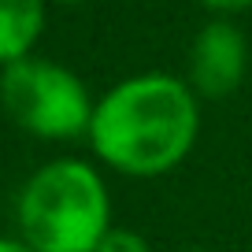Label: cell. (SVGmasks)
<instances>
[{
	"label": "cell",
	"instance_id": "1",
	"mask_svg": "<svg viewBox=\"0 0 252 252\" xmlns=\"http://www.w3.org/2000/svg\"><path fill=\"white\" fill-rule=\"evenodd\" d=\"M200 104L178 74H130L96 96L86 134L89 152L123 178L171 174L200 137Z\"/></svg>",
	"mask_w": 252,
	"mask_h": 252
},
{
	"label": "cell",
	"instance_id": "2",
	"mask_svg": "<svg viewBox=\"0 0 252 252\" xmlns=\"http://www.w3.org/2000/svg\"><path fill=\"white\" fill-rule=\"evenodd\" d=\"M111 226L108 182L78 156L41 163L15 197V230L37 252H96Z\"/></svg>",
	"mask_w": 252,
	"mask_h": 252
},
{
	"label": "cell",
	"instance_id": "3",
	"mask_svg": "<svg viewBox=\"0 0 252 252\" xmlns=\"http://www.w3.org/2000/svg\"><path fill=\"white\" fill-rule=\"evenodd\" d=\"M96 96L86 78L48 56H19L0 67V108L37 141H78L89 134Z\"/></svg>",
	"mask_w": 252,
	"mask_h": 252
},
{
	"label": "cell",
	"instance_id": "4",
	"mask_svg": "<svg viewBox=\"0 0 252 252\" xmlns=\"http://www.w3.org/2000/svg\"><path fill=\"white\" fill-rule=\"evenodd\" d=\"M249 74V41L230 15H215L204 23L189 45L186 82L200 100H226L241 89Z\"/></svg>",
	"mask_w": 252,
	"mask_h": 252
},
{
	"label": "cell",
	"instance_id": "5",
	"mask_svg": "<svg viewBox=\"0 0 252 252\" xmlns=\"http://www.w3.org/2000/svg\"><path fill=\"white\" fill-rule=\"evenodd\" d=\"M45 0H0V67L37 52L45 33Z\"/></svg>",
	"mask_w": 252,
	"mask_h": 252
},
{
	"label": "cell",
	"instance_id": "6",
	"mask_svg": "<svg viewBox=\"0 0 252 252\" xmlns=\"http://www.w3.org/2000/svg\"><path fill=\"white\" fill-rule=\"evenodd\" d=\"M96 252H152V245H149V237H145L141 230H134V226H111L108 234L100 237Z\"/></svg>",
	"mask_w": 252,
	"mask_h": 252
},
{
	"label": "cell",
	"instance_id": "7",
	"mask_svg": "<svg viewBox=\"0 0 252 252\" xmlns=\"http://www.w3.org/2000/svg\"><path fill=\"white\" fill-rule=\"evenodd\" d=\"M208 11H215V15H241V11H249L252 8V0H200Z\"/></svg>",
	"mask_w": 252,
	"mask_h": 252
},
{
	"label": "cell",
	"instance_id": "8",
	"mask_svg": "<svg viewBox=\"0 0 252 252\" xmlns=\"http://www.w3.org/2000/svg\"><path fill=\"white\" fill-rule=\"evenodd\" d=\"M0 252H37V249H30V245L15 234V237H0Z\"/></svg>",
	"mask_w": 252,
	"mask_h": 252
},
{
	"label": "cell",
	"instance_id": "9",
	"mask_svg": "<svg viewBox=\"0 0 252 252\" xmlns=\"http://www.w3.org/2000/svg\"><path fill=\"white\" fill-rule=\"evenodd\" d=\"M45 4L48 8H52V4L56 8H78V4H89V0H45Z\"/></svg>",
	"mask_w": 252,
	"mask_h": 252
},
{
	"label": "cell",
	"instance_id": "10",
	"mask_svg": "<svg viewBox=\"0 0 252 252\" xmlns=\"http://www.w3.org/2000/svg\"><path fill=\"white\" fill-rule=\"evenodd\" d=\"M178 252H208V249H178Z\"/></svg>",
	"mask_w": 252,
	"mask_h": 252
}]
</instances>
